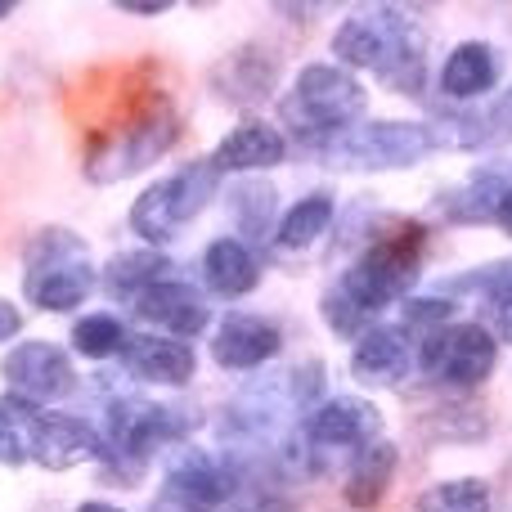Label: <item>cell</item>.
Returning <instances> with one entry per match:
<instances>
[{
  "instance_id": "obj_1",
  "label": "cell",
  "mask_w": 512,
  "mask_h": 512,
  "mask_svg": "<svg viewBox=\"0 0 512 512\" xmlns=\"http://www.w3.org/2000/svg\"><path fill=\"white\" fill-rule=\"evenodd\" d=\"M427 243H432V234L418 221H400L391 230H382L373 243H364L360 256L319 297V319H324L328 333L355 342L378 324L382 310H391L396 301H409V288L423 274Z\"/></svg>"
},
{
  "instance_id": "obj_2",
  "label": "cell",
  "mask_w": 512,
  "mask_h": 512,
  "mask_svg": "<svg viewBox=\"0 0 512 512\" xmlns=\"http://www.w3.org/2000/svg\"><path fill=\"white\" fill-rule=\"evenodd\" d=\"M333 63L369 72L391 95L423 99L427 90V27L400 5H360L333 27Z\"/></svg>"
},
{
  "instance_id": "obj_3",
  "label": "cell",
  "mask_w": 512,
  "mask_h": 512,
  "mask_svg": "<svg viewBox=\"0 0 512 512\" xmlns=\"http://www.w3.org/2000/svg\"><path fill=\"white\" fill-rule=\"evenodd\" d=\"M364 117H369V90L355 72H346L333 59L306 63L279 99V122L319 153L346 131H355Z\"/></svg>"
},
{
  "instance_id": "obj_4",
  "label": "cell",
  "mask_w": 512,
  "mask_h": 512,
  "mask_svg": "<svg viewBox=\"0 0 512 512\" xmlns=\"http://www.w3.org/2000/svg\"><path fill=\"white\" fill-rule=\"evenodd\" d=\"M194 432V418L185 409L167 405V400H149V396H113L104 405L99 418V436H104V454H99V468L108 477L135 481L144 477L153 459L162 450H180Z\"/></svg>"
},
{
  "instance_id": "obj_5",
  "label": "cell",
  "mask_w": 512,
  "mask_h": 512,
  "mask_svg": "<svg viewBox=\"0 0 512 512\" xmlns=\"http://www.w3.org/2000/svg\"><path fill=\"white\" fill-rule=\"evenodd\" d=\"M99 288V270L81 234L63 225H45L23 248V297L41 315H68L86 306Z\"/></svg>"
},
{
  "instance_id": "obj_6",
  "label": "cell",
  "mask_w": 512,
  "mask_h": 512,
  "mask_svg": "<svg viewBox=\"0 0 512 512\" xmlns=\"http://www.w3.org/2000/svg\"><path fill=\"white\" fill-rule=\"evenodd\" d=\"M221 180L225 176L212 167V158L185 162V167L167 171V176H158L153 185H144L135 194L126 225L144 248H162V243L180 239V230H189L212 207V198L221 194Z\"/></svg>"
},
{
  "instance_id": "obj_7",
  "label": "cell",
  "mask_w": 512,
  "mask_h": 512,
  "mask_svg": "<svg viewBox=\"0 0 512 512\" xmlns=\"http://www.w3.org/2000/svg\"><path fill=\"white\" fill-rule=\"evenodd\" d=\"M180 140V113L167 99H144L117 131L99 135L86 153V180L90 185H122V180L140 176L158 158H167L171 144Z\"/></svg>"
},
{
  "instance_id": "obj_8",
  "label": "cell",
  "mask_w": 512,
  "mask_h": 512,
  "mask_svg": "<svg viewBox=\"0 0 512 512\" xmlns=\"http://www.w3.org/2000/svg\"><path fill=\"white\" fill-rule=\"evenodd\" d=\"M441 149L432 122L414 117H364L355 131L324 149V162L337 171H414Z\"/></svg>"
},
{
  "instance_id": "obj_9",
  "label": "cell",
  "mask_w": 512,
  "mask_h": 512,
  "mask_svg": "<svg viewBox=\"0 0 512 512\" xmlns=\"http://www.w3.org/2000/svg\"><path fill=\"white\" fill-rule=\"evenodd\" d=\"M387 436V418L373 405L369 396H324L310 414H301V423L292 427V441H297V459L301 468L319 472L333 454H360L369 445H378Z\"/></svg>"
},
{
  "instance_id": "obj_10",
  "label": "cell",
  "mask_w": 512,
  "mask_h": 512,
  "mask_svg": "<svg viewBox=\"0 0 512 512\" xmlns=\"http://www.w3.org/2000/svg\"><path fill=\"white\" fill-rule=\"evenodd\" d=\"M499 342L481 319H454L418 342V373L441 391H477L495 378Z\"/></svg>"
},
{
  "instance_id": "obj_11",
  "label": "cell",
  "mask_w": 512,
  "mask_h": 512,
  "mask_svg": "<svg viewBox=\"0 0 512 512\" xmlns=\"http://www.w3.org/2000/svg\"><path fill=\"white\" fill-rule=\"evenodd\" d=\"M9 405V414L18 418L27 441V463L45 472H72L81 463H99L104 454V436H99V423L81 414H63V409H36L27 400L0 396Z\"/></svg>"
},
{
  "instance_id": "obj_12",
  "label": "cell",
  "mask_w": 512,
  "mask_h": 512,
  "mask_svg": "<svg viewBox=\"0 0 512 512\" xmlns=\"http://www.w3.org/2000/svg\"><path fill=\"white\" fill-rule=\"evenodd\" d=\"M243 486V468L230 450L207 445H180L162 468V499L158 508L171 512H216L225 508Z\"/></svg>"
},
{
  "instance_id": "obj_13",
  "label": "cell",
  "mask_w": 512,
  "mask_h": 512,
  "mask_svg": "<svg viewBox=\"0 0 512 512\" xmlns=\"http://www.w3.org/2000/svg\"><path fill=\"white\" fill-rule=\"evenodd\" d=\"M0 378H5V396L27 400L36 409H54L81 387L72 355L45 337H27V342L9 346L0 355Z\"/></svg>"
},
{
  "instance_id": "obj_14",
  "label": "cell",
  "mask_w": 512,
  "mask_h": 512,
  "mask_svg": "<svg viewBox=\"0 0 512 512\" xmlns=\"http://www.w3.org/2000/svg\"><path fill=\"white\" fill-rule=\"evenodd\" d=\"M207 351H212L216 369L256 373L283 351V328L270 315H256V310H225L212 324Z\"/></svg>"
},
{
  "instance_id": "obj_15",
  "label": "cell",
  "mask_w": 512,
  "mask_h": 512,
  "mask_svg": "<svg viewBox=\"0 0 512 512\" xmlns=\"http://www.w3.org/2000/svg\"><path fill=\"white\" fill-rule=\"evenodd\" d=\"M346 369H351V378L369 391L400 387V382L418 369V342L400 324H373L369 333L351 342Z\"/></svg>"
},
{
  "instance_id": "obj_16",
  "label": "cell",
  "mask_w": 512,
  "mask_h": 512,
  "mask_svg": "<svg viewBox=\"0 0 512 512\" xmlns=\"http://www.w3.org/2000/svg\"><path fill=\"white\" fill-rule=\"evenodd\" d=\"M135 319L144 324V333H167L180 342H194L198 333L212 328V306H207L203 288H194L189 279H162L135 301Z\"/></svg>"
},
{
  "instance_id": "obj_17",
  "label": "cell",
  "mask_w": 512,
  "mask_h": 512,
  "mask_svg": "<svg viewBox=\"0 0 512 512\" xmlns=\"http://www.w3.org/2000/svg\"><path fill=\"white\" fill-rule=\"evenodd\" d=\"M499 81H504V54H499L495 41H459L441 63V77H436V90H441L445 104L454 108H472L495 99Z\"/></svg>"
},
{
  "instance_id": "obj_18",
  "label": "cell",
  "mask_w": 512,
  "mask_h": 512,
  "mask_svg": "<svg viewBox=\"0 0 512 512\" xmlns=\"http://www.w3.org/2000/svg\"><path fill=\"white\" fill-rule=\"evenodd\" d=\"M283 162H288V131L265 122V117H243L212 149V167L234 180L261 176V171H274V167H283Z\"/></svg>"
},
{
  "instance_id": "obj_19",
  "label": "cell",
  "mask_w": 512,
  "mask_h": 512,
  "mask_svg": "<svg viewBox=\"0 0 512 512\" xmlns=\"http://www.w3.org/2000/svg\"><path fill=\"white\" fill-rule=\"evenodd\" d=\"M122 369L144 387H189L198 373L194 342L167 333H131L122 346Z\"/></svg>"
},
{
  "instance_id": "obj_20",
  "label": "cell",
  "mask_w": 512,
  "mask_h": 512,
  "mask_svg": "<svg viewBox=\"0 0 512 512\" xmlns=\"http://www.w3.org/2000/svg\"><path fill=\"white\" fill-rule=\"evenodd\" d=\"M216 99L234 108H256L279 90V54L265 45H239L212 68Z\"/></svg>"
},
{
  "instance_id": "obj_21",
  "label": "cell",
  "mask_w": 512,
  "mask_h": 512,
  "mask_svg": "<svg viewBox=\"0 0 512 512\" xmlns=\"http://www.w3.org/2000/svg\"><path fill=\"white\" fill-rule=\"evenodd\" d=\"M198 270H203L207 292L225 297V301L252 297V292L261 288V261H256V252L243 239H234V234H221V239L207 243Z\"/></svg>"
},
{
  "instance_id": "obj_22",
  "label": "cell",
  "mask_w": 512,
  "mask_h": 512,
  "mask_svg": "<svg viewBox=\"0 0 512 512\" xmlns=\"http://www.w3.org/2000/svg\"><path fill=\"white\" fill-rule=\"evenodd\" d=\"M396 472H400V445H391L387 436H382L378 445H369V450H360L351 459V468H346V481H342L346 508H355V512L382 508V499H387L391 486H396Z\"/></svg>"
},
{
  "instance_id": "obj_23",
  "label": "cell",
  "mask_w": 512,
  "mask_h": 512,
  "mask_svg": "<svg viewBox=\"0 0 512 512\" xmlns=\"http://www.w3.org/2000/svg\"><path fill=\"white\" fill-rule=\"evenodd\" d=\"M225 207H230L234 221V239L252 243H274L279 230V189L261 176H243L225 189Z\"/></svg>"
},
{
  "instance_id": "obj_24",
  "label": "cell",
  "mask_w": 512,
  "mask_h": 512,
  "mask_svg": "<svg viewBox=\"0 0 512 512\" xmlns=\"http://www.w3.org/2000/svg\"><path fill=\"white\" fill-rule=\"evenodd\" d=\"M504 194H508V180L499 171H472L468 180L436 194V216L450 225H495Z\"/></svg>"
},
{
  "instance_id": "obj_25",
  "label": "cell",
  "mask_w": 512,
  "mask_h": 512,
  "mask_svg": "<svg viewBox=\"0 0 512 512\" xmlns=\"http://www.w3.org/2000/svg\"><path fill=\"white\" fill-rule=\"evenodd\" d=\"M454 292H477L481 306H486L481 324L495 333L499 346H512V261L481 265L477 274H459V279L445 283V297H454Z\"/></svg>"
},
{
  "instance_id": "obj_26",
  "label": "cell",
  "mask_w": 512,
  "mask_h": 512,
  "mask_svg": "<svg viewBox=\"0 0 512 512\" xmlns=\"http://www.w3.org/2000/svg\"><path fill=\"white\" fill-rule=\"evenodd\" d=\"M171 270H176V265H171V256L162 248H131V252H117L113 261L99 270V288L113 301H131L135 306L153 283L171 279Z\"/></svg>"
},
{
  "instance_id": "obj_27",
  "label": "cell",
  "mask_w": 512,
  "mask_h": 512,
  "mask_svg": "<svg viewBox=\"0 0 512 512\" xmlns=\"http://www.w3.org/2000/svg\"><path fill=\"white\" fill-rule=\"evenodd\" d=\"M333 221H337V194L333 189H310L306 198H297V203L279 216L274 248L279 252H310L319 239H328Z\"/></svg>"
},
{
  "instance_id": "obj_28",
  "label": "cell",
  "mask_w": 512,
  "mask_h": 512,
  "mask_svg": "<svg viewBox=\"0 0 512 512\" xmlns=\"http://www.w3.org/2000/svg\"><path fill=\"white\" fill-rule=\"evenodd\" d=\"M126 324H122V315H113V310H86L81 319H72V333H68V342H72V351L81 355V360H122V346H126Z\"/></svg>"
},
{
  "instance_id": "obj_29",
  "label": "cell",
  "mask_w": 512,
  "mask_h": 512,
  "mask_svg": "<svg viewBox=\"0 0 512 512\" xmlns=\"http://www.w3.org/2000/svg\"><path fill=\"white\" fill-rule=\"evenodd\" d=\"M414 512H495V495L481 477H445L418 495Z\"/></svg>"
},
{
  "instance_id": "obj_30",
  "label": "cell",
  "mask_w": 512,
  "mask_h": 512,
  "mask_svg": "<svg viewBox=\"0 0 512 512\" xmlns=\"http://www.w3.org/2000/svg\"><path fill=\"white\" fill-rule=\"evenodd\" d=\"M27 463V441L18 418L9 414V405L0 400V468H23Z\"/></svg>"
},
{
  "instance_id": "obj_31",
  "label": "cell",
  "mask_w": 512,
  "mask_h": 512,
  "mask_svg": "<svg viewBox=\"0 0 512 512\" xmlns=\"http://www.w3.org/2000/svg\"><path fill=\"white\" fill-rule=\"evenodd\" d=\"M18 333H23V310H18V301L0 297V346L14 342Z\"/></svg>"
},
{
  "instance_id": "obj_32",
  "label": "cell",
  "mask_w": 512,
  "mask_h": 512,
  "mask_svg": "<svg viewBox=\"0 0 512 512\" xmlns=\"http://www.w3.org/2000/svg\"><path fill=\"white\" fill-rule=\"evenodd\" d=\"M117 9L122 14H144V18H158L171 9V0H117Z\"/></svg>"
},
{
  "instance_id": "obj_33",
  "label": "cell",
  "mask_w": 512,
  "mask_h": 512,
  "mask_svg": "<svg viewBox=\"0 0 512 512\" xmlns=\"http://www.w3.org/2000/svg\"><path fill=\"white\" fill-rule=\"evenodd\" d=\"M490 113L499 117V126H504V131H508V140H512V86H504L495 99H490Z\"/></svg>"
},
{
  "instance_id": "obj_34",
  "label": "cell",
  "mask_w": 512,
  "mask_h": 512,
  "mask_svg": "<svg viewBox=\"0 0 512 512\" xmlns=\"http://www.w3.org/2000/svg\"><path fill=\"white\" fill-rule=\"evenodd\" d=\"M495 225H499V230H504L508 239H512V185H508L504 203H499V212H495Z\"/></svg>"
},
{
  "instance_id": "obj_35",
  "label": "cell",
  "mask_w": 512,
  "mask_h": 512,
  "mask_svg": "<svg viewBox=\"0 0 512 512\" xmlns=\"http://www.w3.org/2000/svg\"><path fill=\"white\" fill-rule=\"evenodd\" d=\"M72 512H126V508L108 504V499H86V504H81V508H72Z\"/></svg>"
},
{
  "instance_id": "obj_36",
  "label": "cell",
  "mask_w": 512,
  "mask_h": 512,
  "mask_svg": "<svg viewBox=\"0 0 512 512\" xmlns=\"http://www.w3.org/2000/svg\"><path fill=\"white\" fill-rule=\"evenodd\" d=\"M14 9H18L14 0H0V18H9V14H14Z\"/></svg>"
}]
</instances>
